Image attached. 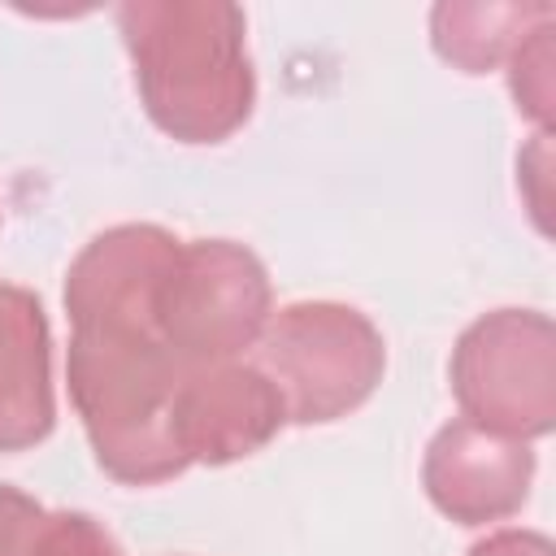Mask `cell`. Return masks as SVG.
I'll return each mask as SVG.
<instances>
[{
    "mask_svg": "<svg viewBox=\"0 0 556 556\" xmlns=\"http://www.w3.org/2000/svg\"><path fill=\"white\" fill-rule=\"evenodd\" d=\"M421 486L430 504L456 526H491L530 500L534 452L521 439L482 430L465 417H452L434 430L421 456Z\"/></svg>",
    "mask_w": 556,
    "mask_h": 556,
    "instance_id": "cell-8",
    "label": "cell"
},
{
    "mask_svg": "<svg viewBox=\"0 0 556 556\" xmlns=\"http://www.w3.org/2000/svg\"><path fill=\"white\" fill-rule=\"evenodd\" d=\"M274 317V287L261 256L235 239H191L156 300V330L187 365L239 361Z\"/></svg>",
    "mask_w": 556,
    "mask_h": 556,
    "instance_id": "cell-5",
    "label": "cell"
},
{
    "mask_svg": "<svg viewBox=\"0 0 556 556\" xmlns=\"http://www.w3.org/2000/svg\"><path fill=\"white\" fill-rule=\"evenodd\" d=\"M547 17H552V4L443 0L430 9V43L460 74H491Z\"/></svg>",
    "mask_w": 556,
    "mask_h": 556,
    "instance_id": "cell-10",
    "label": "cell"
},
{
    "mask_svg": "<svg viewBox=\"0 0 556 556\" xmlns=\"http://www.w3.org/2000/svg\"><path fill=\"white\" fill-rule=\"evenodd\" d=\"M56 426L52 330L35 291L0 278V452H26Z\"/></svg>",
    "mask_w": 556,
    "mask_h": 556,
    "instance_id": "cell-9",
    "label": "cell"
},
{
    "mask_svg": "<svg viewBox=\"0 0 556 556\" xmlns=\"http://www.w3.org/2000/svg\"><path fill=\"white\" fill-rule=\"evenodd\" d=\"M469 556H556V547H552V539L547 534H539V530H495V534H486L482 543H473L469 547Z\"/></svg>",
    "mask_w": 556,
    "mask_h": 556,
    "instance_id": "cell-14",
    "label": "cell"
},
{
    "mask_svg": "<svg viewBox=\"0 0 556 556\" xmlns=\"http://www.w3.org/2000/svg\"><path fill=\"white\" fill-rule=\"evenodd\" d=\"M191 365L156 330L74 326L65 348L70 404L96 465L122 486L178 478L187 456L174 439V395Z\"/></svg>",
    "mask_w": 556,
    "mask_h": 556,
    "instance_id": "cell-2",
    "label": "cell"
},
{
    "mask_svg": "<svg viewBox=\"0 0 556 556\" xmlns=\"http://www.w3.org/2000/svg\"><path fill=\"white\" fill-rule=\"evenodd\" d=\"M178 248L182 239L152 222L100 230L65 269L70 326L156 330V300L178 261Z\"/></svg>",
    "mask_w": 556,
    "mask_h": 556,
    "instance_id": "cell-6",
    "label": "cell"
},
{
    "mask_svg": "<svg viewBox=\"0 0 556 556\" xmlns=\"http://www.w3.org/2000/svg\"><path fill=\"white\" fill-rule=\"evenodd\" d=\"M447 382L465 421L534 443L556 426V326L539 308H491L452 348Z\"/></svg>",
    "mask_w": 556,
    "mask_h": 556,
    "instance_id": "cell-4",
    "label": "cell"
},
{
    "mask_svg": "<svg viewBox=\"0 0 556 556\" xmlns=\"http://www.w3.org/2000/svg\"><path fill=\"white\" fill-rule=\"evenodd\" d=\"M261 369L282 395L287 421L326 426L356 413L382 382V330L352 304L295 300L261 334Z\"/></svg>",
    "mask_w": 556,
    "mask_h": 556,
    "instance_id": "cell-3",
    "label": "cell"
},
{
    "mask_svg": "<svg viewBox=\"0 0 556 556\" xmlns=\"http://www.w3.org/2000/svg\"><path fill=\"white\" fill-rule=\"evenodd\" d=\"M43 513L48 508L39 500H30L26 491L0 482V556H30Z\"/></svg>",
    "mask_w": 556,
    "mask_h": 556,
    "instance_id": "cell-13",
    "label": "cell"
},
{
    "mask_svg": "<svg viewBox=\"0 0 556 556\" xmlns=\"http://www.w3.org/2000/svg\"><path fill=\"white\" fill-rule=\"evenodd\" d=\"M552 35H556V17L539 22L513 48V56L504 61L508 65V91L517 100V113H526L539 130H547V122H552V96H556V83H552Z\"/></svg>",
    "mask_w": 556,
    "mask_h": 556,
    "instance_id": "cell-11",
    "label": "cell"
},
{
    "mask_svg": "<svg viewBox=\"0 0 556 556\" xmlns=\"http://www.w3.org/2000/svg\"><path fill=\"white\" fill-rule=\"evenodd\" d=\"M287 408L252 361L191 365L174 395V439L187 465H230L278 439Z\"/></svg>",
    "mask_w": 556,
    "mask_h": 556,
    "instance_id": "cell-7",
    "label": "cell"
},
{
    "mask_svg": "<svg viewBox=\"0 0 556 556\" xmlns=\"http://www.w3.org/2000/svg\"><path fill=\"white\" fill-rule=\"evenodd\" d=\"M30 556H122V547L91 513L61 508V513H43Z\"/></svg>",
    "mask_w": 556,
    "mask_h": 556,
    "instance_id": "cell-12",
    "label": "cell"
},
{
    "mask_svg": "<svg viewBox=\"0 0 556 556\" xmlns=\"http://www.w3.org/2000/svg\"><path fill=\"white\" fill-rule=\"evenodd\" d=\"M117 30L152 126L178 143L230 139L256 104L248 17L230 0H126Z\"/></svg>",
    "mask_w": 556,
    "mask_h": 556,
    "instance_id": "cell-1",
    "label": "cell"
}]
</instances>
